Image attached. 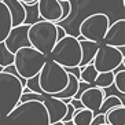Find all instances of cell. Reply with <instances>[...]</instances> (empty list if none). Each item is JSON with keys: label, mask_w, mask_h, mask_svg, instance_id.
<instances>
[{"label": "cell", "mask_w": 125, "mask_h": 125, "mask_svg": "<svg viewBox=\"0 0 125 125\" xmlns=\"http://www.w3.org/2000/svg\"><path fill=\"white\" fill-rule=\"evenodd\" d=\"M1 121L3 125H51L47 109L40 100L19 102Z\"/></svg>", "instance_id": "cell-1"}, {"label": "cell", "mask_w": 125, "mask_h": 125, "mask_svg": "<svg viewBox=\"0 0 125 125\" xmlns=\"http://www.w3.org/2000/svg\"><path fill=\"white\" fill-rule=\"evenodd\" d=\"M25 78L0 72V121L19 103Z\"/></svg>", "instance_id": "cell-2"}, {"label": "cell", "mask_w": 125, "mask_h": 125, "mask_svg": "<svg viewBox=\"0 0 125 125\" xmlns=\"http://www.w3.org/2000/svg\"><path fill=\"white\" fill-rule=\"evenodd\" d=\"M37 78H39V85L43 94L55 95L67 85L69 74L63 66L58 65L52 59H45L43 67L37 74Z\"/></svg>", "instance_id": "cell-3"}, {"label": "cell", "mask_w": 125, "mask_h": 125, "mask_svg": "<svg viewBox=\"0 0 125 125\" xmlns=\"http://www.w3.org/2000/svg\"><path fill=\"white\" fill-rule=\"evenodd\" d=\"M48 56H50V59L63 66L65 69L78 66V63L81 61L80 41L73 34H66L62 39L56 40Z\"/></svg>", "instance_id": "cell-4"}, {"label": "cell", "mask_w": 125, "mask_h": 125, "mask_svg": "<svg viewBox=\"0 0 125 125\" xmlns=\"http://www.w3.org/2000/svg\"><path fill=\"white\" fill-rule=\"evenodd\" d=\"M28 39H29L30 47L36 48L37 51L43 52L45 56H48L54 44L58 40L56 23L44 21V19L30 23L28 29Z\"/></svg>", "instance_id": "cell-5"}, {"label": "cell", "mask_w": 125, "mask_h": 125, "mask_svg": "<svg viewBox=\"0 0 125 125\" xmlns=\"http://www.w3.org/2000/svg\"><path fill=\"white\" fill-rule=\"evenodd\" d=\"M47 56L43 52L37 51L33 47H22L14 54V67L17 70L18 77L25 80L34 77L39 74L40 69L43 67Z\"/></svg>", "instance_id": "cell-6"}, {"label": "cell", "mask_w": 125, "mask_h": 125, "mask_svg": "<svg viewBox=\"0 0 125 125\" xmlns=\"http://www.w3.org/2000/svg\"><path fill=\"white\" fill-rule=\"evenodd\" d=\"M109 25H110L109 15H106L104 12H95L87 17L80 23L78 33L85 40H91L102 44V40L107 32Z\"/></svg>", "instance_id": "cell-7"}, {"label": "cell", "mask_w": 125, "mask_h": 125, "mask_svg": "<svg viewBox=\"0 0 125 125\" xmlns=\"http://www.w3.org/2000/svg\"><path fill=\"white\" fill-rule=\"evenodd\" d=\"M124 61H125V55L121 54V51L117 47L99 44V48H98V51H96L91 63L95 66L98 73H100V72H113Z\"/></svg>", "instance_id": "cell-8"}, {"label": "cell", "mask_w": 125, "mask_h": 125, "mask_svg": "<svg viewBox=\"0 0 125 125\" xmlns=\"http://www.w3.org/2000/svg\"><path fill=\"white\" fill-rule=\"evenodd\" d=\"M30 23H21V25L12 26L10 33L7 34L6 40L3 41L4 45L8 48V51L12 54L18 51L22 47H29V39H28V29H29Z\"/></svg>", "instance_id": "cell-9"}, {"label": "cell", "mask_w": 125, "mask_h": 125, "mask_svg": "<svg viewBox=\"0 0 125 125\" xmlns=\"http://www.w3.org/2000/svg\"><path fill=\"white\" fill-rule=\"evenodd\" d=\"M104 91L102 88H98V87H92L89 85L85 91L81 92V95L78 96L80 102L83 103V107L88 109L94 113V115L98 114V110H99L100 104H102L103 99H104Z\"/></svg>", "instance_id": "cell-10"}, {"label": "cell", "mask_w": 125, "mask_h": 125, "mask_svg": "<svg viewBox=\"0 0 125 125\" xmlns=\"http://www.w3.org/2000/svg\"><path fill=\"white\" fill-rule=\"evenodd\" d=\"M102 44L111 47H121L125 45V19H117L115 22L109 25L107 32L102 40Z\"/></svg>", "instance_id": "cell-11"}, {"label": "cell", "mask_w": 125, "mask_h": 125, "mask_svg": "<svg viewBox=\"0 0 125 125\" xmlns=\"http://www.w3.org/2000/svg\"><path fill=\"white\" fill-rule=\"evenodd\" d=\"M37 11L41 19L50 22H58L62 14L59 0H37Z\"/></svg>", "instance_id": "cell-12"}, {"label": "cell", "mask_w": 125, "mask_h": 125, "mask_svg": "<svg viewBox=\"0 0 125 125\" xmlns=\"http://www.w3.org/2000/svg\"><path fill=\"white\" fill-rule=\"evenodd\" d=\"M43 103H44L45 109H47L50 124H55L58 121H62L67 110V103H65L63 100L58 99V98H54L51 95L45 96Z\"/></svg>", "instance_id": "cell-13"}, {"label": "cell", "mask_w": 125, "mask_h": 125, "mask_svg": "<svg viewBox=\"0 0 125 125\" xmlns=\"http://www.w3.org/2000/svg\"><path fill=\"white\" fill-rule=\"evenodd\" d=\"M6 6L10 10L11 14V21L12 26L21 25V23H26V18H28V11H26L25 4L21 3L19 0H3Z\"/></svg>", "instance_id": "cell-14"}, {"label": "cell", "mask_w": 125, "mask_h": 125, "mask_svg": "<svg viewBox=\"0 0 125 125\" xmlns=\"http://www.w3.org/2000/svg\"><path fill=\"white\" fill-rule=\"evenodd\" d=\"M76 37L78 39L80 47H81V61L78 63V66L84 67L88 63L92 62V59L95 56L98 48H99V43H95V41H91V40H85L81 36H76Z\"/></svg>", "instance_id": "cell-15"}, {"label": "cell", "mask_w": 125, "mask_h": 125, "mask_svg": "<svg viewBox=\"0 0 125 125\" xmlns=\"http://www.w3.org/2000/svg\"><path fill=\"white\" fill-rule=\"evenodd\" d=\"M12 28L11 14L4 1H0V43L6 40L7 34Z\"/></svg>", "instance_id": "cell-16"}, {"label": "cell", "mask_w": 125, "mask_h": 125, "mask_svg": "<svg viewBox=\"0 0 125 125\" xmlns=\"http://www.w3.org/2000/svg\"><path fill=\"white\" fill-rule=\"evenodd\" d=\"M67 74H69V81H67V85L61 92H58V94H55V95H51V96L58 98V99H61V100L76 98L77 91H78V84H80V80H78L76 76H73V74H70V73H67Z\"/></svg>", "instance_id": "cell-17"}, {"label": "cell", "mask_w": 125, "mask_h": 125, "mask_svg": "<svg viewBox=\"0 0 125 125\" xmlns=\"http://www.w3.org/2000/svg\"><path fill=\"white\" fill-rule=\"evenodd\" d=\"M104 121L110 125H125V106H117L104 113Z\"/></svg>", "instance_id": "cell-18"}, {"label": "cell", "mask_w": 125, "mask_h": 125, "mask_svg": "<svg viewBox=\"0 0 125 125\" xmlns=\"http://www.w3.org/2000/svg\"><path fill=\"white\" fill-rule=\"evenodd\" d=\"M92 118H94V113L85 107H81V109L74 110L72 122L73 125H91Z\"/></svg>", "instance_id": "cell-19"}, {"label": "cell", "mask_w": 125, "mask_h": 125, "mask_svg": "<svg viewBox=\"0 0 125 125\" xmlns=\"http://www.w3.org/2000/svg\"><path fill=\"white\" fill-rule=\"evenodd\" d=\"M117 106H125L124 99H120L118 96L115 95H110V96H104L102 104H100L99 110H98V114H104L107 110H110L113 107H117Z\"/></svg>", "instance_id": "cell-20"}, {"label": "cell", "mask_w": 125, "mask_h": 125, "mask_svg": "<svg viewBox=\"0 0 125 125\" xmlns=\"http://www.w3.org/2000/svg\"><path fill=\"white\" fill-rule=\"evenodd\" d=\"M113 80H114V73L113 72H100L98 73L95 81H94V85L98 87V88H109L113 85Z\"/></svg>", "instance_id": "cell-21"}, {"label": "cell", "mask_w": 125, "mask_h": 125, "mask_svg": "<svg viewBox=\"0 0 125 125\" xmlns=\"http://www.w3.org/2000/svg\"><path fill=\"white\" fill-rule=\"evenodd\" d=\"M96 76H98V70L95 69V66L92 63H88L87 66L81 67V74H80V81H84L87 84L92 85L95 81Z\"/></svg>", "instance_id": "cell-22"}, {"label": "cell", "mask_w": 125, "mask_h": 125, "mask_svg": "<svg viewBox=\"0 0 125 125\" xmlns=\"http://www.w3.org/2000/svg\"><path fill=\"white\" fill-rule=\"evenodd\" d=\"M12 63H14V54L8 51L4 43H0V66H11Z\"/></svg>", "instance_id": "cell-23"}, {"label": "cell", "mask_w": 125, "mask_h": 125, "mask_svg": "<svg viewBox=\"0 0 125 125\" xmlns=\"http://www.w3.org/2000/svg\"><path fill=\"white\" fill-rule=\"evenodd\" d=\"M113 84L121 94H125V70H120L117 73H114Z\"/></svg>", "instance_id": "cell-24"}, {"label": "cell", "mask_w": 125, "mask_h": 125, "mask_svg": "<svg viewBox=\"0 0 125 125\" xmlns=\"http://www.w3.org/2000/svg\"><path fill=\"white\" fill-rule=\"evenodd\" d=\"M45 94H37V92H22V95L19 98V102H30V100H43L45 99Z\"/></svg>", "instance_id": "cell-25"}, {"label": "cell", "mask_w": 125, "mask_h": 125, "mask_svg": "<svg viewBox=\"0 0 125 125\" xmlns=\"http://www.w3.org/2000/svg\"><path fill=\"white\" fill-rule=\"evenodd\" d=\"M23 87H25V88H28V91H29V92L43 94V92H41V89H40V85H39V78H37V76L28 78V80L25 81V85H23Z\"/></svg>", "instance_id": "cell-26"}, {"label": "cell", "mask_w": 125, "mask_h": 125, "mask_svg": "<svg viewBox=\"0 0 125 125\" xmlns=\"http://www.w3.org/2000/svg\"><path fill=\"white\" fill-rule=\"evenodd\" d=\"M59 3H61V8H62V14H61V18H59L58 22H62L72 12V3H70V0H62Z\"/></svg>", "instance_id": "cell-27"}, {"label": "cell", "mask_w": 125, "mask_h": 125, "mask_svg": "<svg viewBox=\"0 0 125 125\" xmlns=\"http://www.w3.org/2000/svg\"><path fill=\"white\" fill-rule=\"evenodd\" d=\"M103 122H106L104 121V114H96L92 118L91 125H99V124H103Z\"/></svg>", "instance_id": "cell-28"}, {"label": "cell", "mask_w": 125, "mask_h": 125, "mask_svg": "<svg viewBox=\"0 0 125 125\" xmlns=\"http://www.w3.org/2000/svg\"><path fill=\"white\" fill-rule=\"evenodd\" d=\"M66 72L70 74H73L80 80V74H81V67L80 66H74V67H66Z\"/></svg>", "instance_id": "cell-29"}, {"label": "cell", "mask_w": 125, "mask_h": 125, "mask_svg": "<svg viewBox=\"0 0 125 125\" xmlns=\"http://www.w3.org/2000/svg\"><path fill=\"white\" fill-rule=\"evenodd\" d=\"M69 103H72V106H73L74 109H76V110L83 107V103H81V102H80V99H77V98H72Z\"/></svg>", "instance_id": "cell-30"}, {"label": "cell", "mask_w": 125, "mask_h": 125, "mask_svg": "<svg viewBox=\"0 0 125 125\" xmlns=\"http://www.w3.org/2000/svg\"><path fill=\"white\" fill-rule=\"evenodd\" d=\"M56 34H58V39H62L63 36H66V34H67V32L65 30V28L56 25Z\"/></svg>", "instance_id": "cell-31"}, {"label": "cell", "mask_w": 125, "mask_h": 125, "mask_svg": "<svg viewBox=\"0 0 125 125\" xmlns=\"http://www.w3.org/2000/svg\"><path fill=\"white\" fill-rule=\"evenodd\" d=\"M19 1L23 4H28V6H33L34 3H37V0H19Z\"/></svg>", "instance_id": "cell-32"}, {"label": "cell", "mask_w": 125, "mask_h": 125, "mask_svg": "<svg viewBox=\"0 0 125 125\" xmlns=\"http://www.w3.org/2000/svg\"><path fill=\"white\" fill-rule=\"evenodd\" d=\"M54 125H65V122H63V121H58V122H55Z\"/></svg>", "instance_id": "cell-33"}, {"label": "cell", "mask_w": 125, "mask_h": 125, "mask_svg": "<svg viewBox=\"0 0 125 125\" xmlns=\"http://www.w3.org/2000/svg\"><path fill=\"white\" fill-rule=\"evenodd\" d=\"M99 125H110V124H107V122H103V124H99Z\"/></svg>", "instance_id": "cell-34"}, {"label": "cell", "mask_w": 125, "mask_h": 125, "mask_svg": "<svg viewBox=\"0 0 125 125\" xmlns=\"http://www.w3.org/2000/svg\"><path fill=\"white\" fill-rule=\"evenodd\" d=\"M3 69H4L3 66H0V72H3Z\"/></svg>", "instance_id": "cell-35"}, {"label": "cell", "mask_w": 125, "mask_h": 125, "mask_svg": "<svg viewBox=\"0 0 125 125\" xmlns=\"http://www.w3.org/2000/svg\"><path fill=\"white\" fill-rule=\"evenodd\" d=\"M0 1H3V0H0Z\"/></svg>", "instance_id": "cell-36"}, {"label": "cell", "mask_w": 125, "mask_h": 125, "mask_svg": "<svg viewBox=\"0 0 125 125\" xmlns=\"http://www.w3.org/2000/svg\"><path fill=\"white\" fill-rule=\"evenodd\" d=\"M59 1H62V0H59Z\"/></svg>", "instance_id": "cell-37"}, {"label": "cell", "mask_w": 125, "mask_h": 125, "mask_svg": "<svg viewBox=\"0 0 125 125\" xmlns=\"http://www.w3.org/2000/svg\"><path fill=\"white\" fill-rule=\"evenodd\" d=\"M0 125H3V124H0Z\"/></svg>", "instance_id": "cell-38"}, {"label": "cell", "mask_w": 125, "mask_h": 125, "mask_svg": "<svg viewBox=\"0 0 125 125\" xmlns=\"http://www.w3.org/2000/svg\"><path fill=\"white\" fill-rule=\"evenodd\" d=\"M51 125H54V124H51Z\"/></svg>", "instance_id": "cell-39"}]
</instances>
